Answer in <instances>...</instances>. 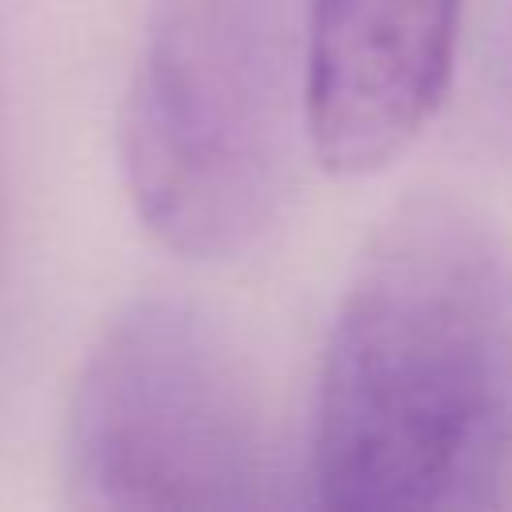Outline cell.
<instances>
[{"label": "cell", "instance_id": "6da1fadb", "mask_svg": "<svg viewBox=\"0 0 512 512\" xmlns=\"http://www.w3.org/2000/svg\"><path fill=\"white\" fill-rule=\"evenodd\" d=\"M304 484L340 512L512 508V256L464 204L412 196L360 252Z\"/></svg>", "mask_w": 512, "mask_h": 512}, {"label": "cell", "instance_id": "7a4b0ae2", "mask_svg": "<svg viewBox=\"0 0 512 512\" xmlns=\"http://www.w3.org/2000/svg\"><path fill=\"white\" fill-rule=\"evenodd\" d=\"M304 4L148 0L120 164L164 248L224 260L276 216L300 132Z\"/></svg>", "mask_w": 512, "mask_h": 512}, {"label": "cell", "instance_id": "3957f363", "mask_svg": "<svg viewBox=\"0 0 512 512\" xmlns=\"http://www.w3.org/2000/svg\"><path fill=\"white\" fill-rule=\"evenodd\" d=\"M84 508H264L276 500L256 384L196 304L140 296L88 348L64 420Z\"/></svg>", "mask_w": 512, "mask_h": 512}, {"label": "cell", "instance_id": "277c9868", "mask_svg": "<svg viewBox=\"0 0 512 512\" xmlns=\"http://www.w3.org/2000/svg\"><path fill=\"white\" fill-rule=\"evenodd\" d=\"M464 0H308L300 132L336 176L388 168L440 112Z\"/></svg>", "mask_w": 512, "mask_h": 512}]
</instances>
